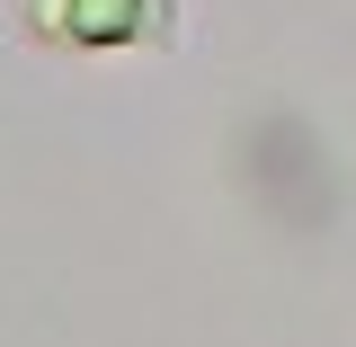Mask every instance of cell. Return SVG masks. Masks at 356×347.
I'll return each mask as SVG.
<instances>
[{
  "mask_svg": "<svg viewBox=\"0 0 356 347\" xmlns=\"http://www.w3.org/2000/svg\"><path fill=\"white\" fill-rule=\"evenodd\" d=\"M36 45H81V54H116V45H170L178 0H18Z\"/></svg>",
  "mask_w": 356,
  "mask_h": 347,
  "instance_id": "obj_1",
  "label": "cell"
}]
</instances>
